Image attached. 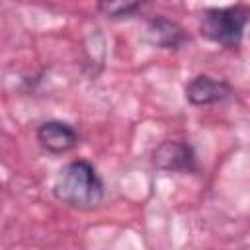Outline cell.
Listing matches in <instances>:
<instances>
[{
  "label": "cell",
  "mask_w": 250,
  "mask_h": 250,
  "mask_svg": "<svg viewBox=\"0 0 250 250\" xmlns=\"http://www.w3.org/2000/svg\"><path fill=\"white\" fill-rule=\"evenodd\" d=\"M248 16L250 12L244 6L207 10L201 16V33L207 39L221 43L225 47H236L242 39Z\"/></svg>",
  "instance_id": "7a4b0ae2"
},
{
  "label": "cell",
  "mask_w": 250,
  "mask_h": 250,
  "mask_svg": "<svg viewBox=\"0 0 250 250\" xmlns=\"http://www.w3.org/2000/svg\"><path fill=\"white\" fill-rule=\"evenodd\" d=\"M146 41L154 47L176 49V47L182 45L184 33L174 21H170L166 18H156L146 27Z\"/></svg>",
  "instance_id": "8992f818"
},
{
  "label": "cell",
  "mask_w": 250,
  "mask_h": 250,
  "mask_svg": "<svg viewBox=\"0 0 250 250\" xmlns=\"http://www.w3.org/2000/svg\"><path fill=\"white\" fill-rule=\"evenodd\" d=\"M37 141L53 154H62L78 145L76 131L62 121H47L37 129Z\"/></svg>",
  "instance_id": "5b68a950"
},
{
  "label": "cell",
  "mask_w": 250,
  "mask_h": 250,
  "mask_svg": "<svg viewBox=\"0 0 250 250\" xmlns=\"http://www.w3.org/2000/svg\"><path fill=\"white\" fill-rule=\"evenodd\" d=\"M156 168L166 172H188L193 168V150L180 141H164L152 156Z\"/></svg>",
  "instance_id": "3957f363"
},
{
  "label": "cell",
  "mask_w": 250,
  "mask_h": 250,
  "mask_svg": "<svg viewBox=\"0 0 250 250\" xmlns=\"http://www.w3.org/2000/svg\"><path fill=\"white\" fill-rule=\"evenodd\" d=\"M55 197L74 209H92L104 197V184L92 164L74 160L66 164L55 180Z\"/></svg>",
  "instance_id": "6da1fadb"
},
{
  "label": "cell",
  "mask_w": 250,
  "mask_h": 250,
  "mask_svg": "<svg viewBox=\"0 0 250 250\" xmlns=\"http://www.w3.org/2000/svg\"><path fill=\"white\" fill-rule=\"evenodd\" d=\"M143 0H98V10L107 18H121L133 14Z\"/></svg>",
  "instance_id": "52a82bcc"
},
{
  "label": "cell",
  "mask_w": 250,
  "mask_h": 250,
  "mask_svg": "<svg viewBox=\"0 0 250 250\" xmlns=\"http://www.w3.org/2000/svg\"><path fill=\"white\" fill-rule=\"evenodd\" d=\"M232 94L230 86L223 80H215L211 76H195L186 86V98L193 105H211L227 100Z\"/></svg>",
  "instance_id": "277c9868"
}]
</instances>
